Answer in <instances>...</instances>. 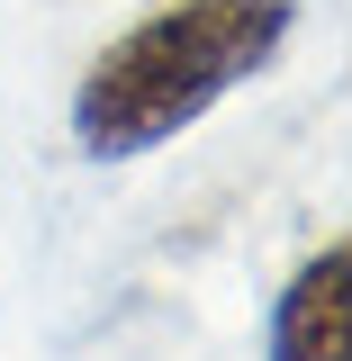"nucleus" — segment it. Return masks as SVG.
<instances>
[{
  "label": "nucleus",
  "instance_id": "f257e3e1",
  "mask_svg": "<svg viewBox=\"0 0 352 361\" xmlns=\"http://www.w3.org/2000/svg\"><path fill=\"white\" fill-rule=\"evenodd\" d=\"M298 27V0H163L127 37L90 54L73 82V145L99 163H135L181 127H199L226 90H244Z\"/></svg>",
  "mask_w": 352,
  "mask_h": 361
},
{
  "label": "nucleus",
  "instance_id": "f03ea898",
  "mask_svg": "<svg viewBox=\"0 0 352 361\" xmlns=\"http://www.w3.org/2000/svg\"><path fill=\"white\" fill-rule=\"evenodd\" d=\"M262 361H352V244H325L271 298Z\"/></svg>",
  "mask_w": 352,
  "mask_h": 361
}]
</instances>
